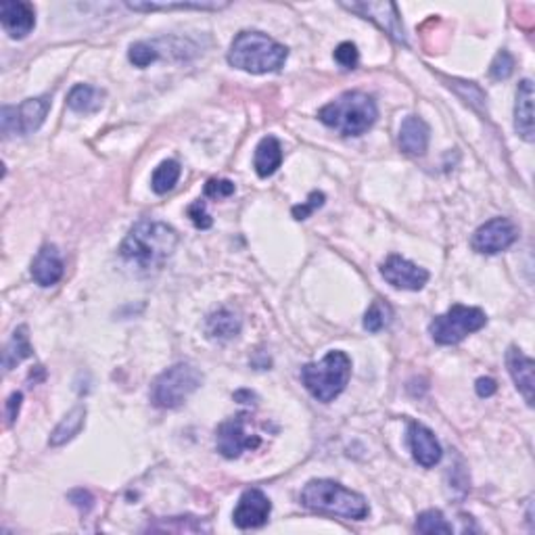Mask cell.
Wrapping results in <instances>:
<instances>
[{
    "label": "cell",
    "instance_id": "obj_29",
    "mask_svg": "<svg viewBox=\"0 0 535 535\" xmlns=\"http://www.w3.org/2000/svg\"><path fill=\"white\" fill-rule=\"evenodd\" d=\"M157 57H159V53L155 51V46L149 45V42H136V45H132L130 51H128V59L136 67L151 66L153 61H157Z\"/></svg>",
    "mask_w": 535,
    "mask_h": 535
},
{
    "label": "cell",
    "instance_id": "obj_22",
    "mask_svg": "<svg viewBox=\"0 0 535 535\" xmlns=\"http://www.w3.org/2000/svg\"><path fill=\"white\" fill-rule=\"evenodd\" d=\"M84 425H86V408L76 406L74 410L67 412L59 425L55 427V431L51 433V439H48V443H51L53 448L66 446V443L72 441L76 435H80Z\"/></svg>",
    "mask_w": 535,
    "mask_h": 535
},
{
    "label": "cell",
    "instance_id": "obj_14",
    "mask_svg": "<svg viewBox=\"0 0 535 535\" xmlns=\"http://www.w3.org/2000/svg\"><path fill=\"white\" fill-rule=\"evenodd\" d=\"M0 24L13 40H24L36 27V11L30 3L6 0L0 5Z\"/></svg>",
    "mask_w": 535,
    "mask_h": 535
},
{
    "label": "cell",
    "instance_id": "obj_6",
    "mask_svg": "<svg viewBox=\"0 0 535 535\" xmlns=\"http://www.w3.org/2000/svg\"><path fill=\"white\" fill-rule=\"evenodd\" d=\"M203 383V372L195 368L193 364L180 362L172 368L161 372L151 385V401L153 406L174 410L180 408L185 401L199 389Z\"/></svg>",
    "mask_w": 535,
    "mask_h": 535
},
{
    "label": "cell",
    "instance_id": "obj_3",
    "mask_svg": "<svg viewBox=\"0 0 535 535\" xmlns=\"http://www.w3.org/2000/svg\"><path fill=\"white\" fill-rule=\"evenodd\" d=\"M288 57L287 46L262 32H241L232 40L228 63L247 74L278 72Z\"/></svg>",
    "mask_w": 535,
    "mask_h": 535
},
{
    "label": "cell",
    "instance_id": "obj_16",
    "mask_svg": "<svg viewBox=\"0 0 535 535\" xmlns=\"http://www.w3.org/2000/svg\"><path fill=\"white\" fill-rule=\"evenodd\" d=\"M30 272L34 283L40 287L57 285L63 278V272H66V264H63L59 249L55 247V245H45V247H40L36 257H34Z\"/></svg>",
    "mask_w": 535,
    "mask_h": 535
},
{
    "label": "cell",
    "instance_id": "obj_2",
    "mask_svg": "<svg viewBox=\"0 0 535 535\" xmlns=\"http://www.w3.org/2000/svg\"><path fill=\"white\" fill-rule=\"evenodd\" d=\"M299 500L301 506H306L308 510L318 512V515L364 520L370 512L364 496L343 488L341 483L330 481V479H314V481H309L301 490Z\"/></svg>",
    "mask_w": 535,
    "mask_h": 535
},
{
    "label": "cell",
    "instance_id": "obj_7",
    "mask_svg": "<svg viewBox=\"0 0 535 535\" xmlns=\"http://www.w3.org/2000/svg\"><path fill=\"white\" fill-rule=\"evenodd\" d=\"M488 325V316L481 308H469L456 304L448 309L446 314L435 316L429 333L433 341L439 345H456L467 339L470 333H477Z\"/></svg>",
    "mask_w": 535,
    "mask_h": 535
},
{
    "label": "cell",
    "instance_id": "obj_18",
    "mask_svg": "<svg viewBox=\"0 0 535 535\" xmlns=\"http://www.w3.org/2000/svg\"><path fill=\"white\" fill-rule=\"evenodd\" d=\"M429 134H431V130H429L425 119L417 116L406 117L401 122L398 136L399 149L406 155H410V157H420V155H425L429 146Z\"/></svg>",
    "mask_w": 535,
    "mask_h": 535
},
{
    "label": "cell",
    "instance_id": "obj_13",
    "mask_svg": "<svg viewBox=\"0 0 535 535\" xmlns=\"http://www.w3.org/2000/svg\"><path fill=\"white\" fill-rule=\"evenodd\" d=\"M381 277L396 288L404 291H420L427 285L429 272L425 268L412 264L401 256H389L381 266Z\"/></svg>",
    "mask_w": 535,
    "mask_h": 535
},
{
    "label": "cell",
    "instance_id": "obj_36",
    "mask_svg": "<svg viewBox=\"0 0 535 535\" xmlns=\"http://www.w3.org/2000/svg\"><path fill=\"white\" fill-rule=\"evenodd\" d=\"M69 500H72V502L80 510H90V506H93V496H90L88 491H84V490L72 491V494H69Z\"/></svg>",
    "mask_w": 535,
    "mask_h": 535
},
{
    "label": "cell",
    "instance_id": "obj_33",
    "mask_svg": "<svg viewBox=\"0 0 535 535\" xmlns=\"http://www.w3.org/2000/svg\"><path fill=\"white\" fill-rule=\"evenodd\" d=\"M230 195H235V182L232 180L211 178L206 185V197L209 199H227Z\"/></svg>",
    "mask_w": 535,
    "mask_h": 535
},
{
    "label": "cell",
    "instance_id": "obj_19",
    "mask_svg": "<svg viewBox=\"0 0 535 535\" xmlns=\"http://www.w3.org/2000/svg\"><path fill=\"white\" fill-rule=\"evenodd\" d=\"M533 82L523 80L517 88L515 103V130L527 143H533Z\"/></svg>",
    "mask_w": 535,
    "mask_h": 535
},
{
    "label": "cell",
    "instance_id": "obj_25",
    "mask_svg": "<svg viewBox=\"0 0 535 535\" xmlns=\"http://www.w3.org/2000/svg\"><path fill=\"white\" fill-rule=\"evenodd\" d=\"M130 11L151 13V11H220L227 9L228 3H126Z\"/></svg>",
    "mask_w": 535,
    "mask_h": 535
},
{
    "label": "cell",
    "instance_id": "obj_4",
    "mask_svg": "<svg viewBox=\"0 0 535 535\" xmlns=\"http://www.w3.org/2000/svg\"><path fill=\"white\" fill-rule=\"evenodd\" d=\"M379 109L375 98L364 93H345L318 111V119L343 136H362L375 126Z\"/></svg>",
    "mask_w": 535,
    "mask_h": 535
},
{
    "label": "cell",
    "instance_id": "obj_8",
    "mask_svg": "<svg viewBox=\"0 0 535 535\" xmlns=\"http://www.w3.org/2000/svg\"><path fill=\"white\" fill-rule=\"evenodd\" d=\"M48 109H51V98L48 96L27 98L19 107H9L6 105L0 111V126H3L5 138H9L11 134L27 136V134L36 132L45 124Z\"/></svg>",
    "mask_w": 535,
    "mask_h": 535
},
{
    "label": "cell",
    "instance_id": "obj_5",
    "mask_svg": "<svg viewBox=\"0 0 535 535\" xmlns=\"http://www.w3.org/2000/svg\"><path fill=\"white\" fill-rule=\"evenodd\" d=\"M351 377V360L345 351H328L322 362L306 364L301 368V381L312 398L318 401H333L345 391Z\"/></svg>",
    "mask_w": 535,
    "mask_h": 535
},
{
    "label": "cell",
    "instance_id": "obj_11",
    "mask_svg": "<svg viewBox=\"0 0 535 535\" xmlns=\"http://www.w3.org/2000/svg\"><path fill=\"white\" fill-rule=\"evenodd\" d=\"M245 414L224 420L216 431V446L224 459H238L245 449H256L259 446L257 435H249L245 431Z\"/></svg>",
    "mask_w": 535,
    "mask_h": 535
},
{
    "label": "cell",
    "instance_id": "obj_37",
    "mask_svg": "<svg viewBox=\"0 0 535 535\" xmlns=\"http://www.w3.org/2000/svg\"><path fill=\"white\" fill-rule=\"evenodd\" d=\"M475 389H477L479 398H491L496 393L498 385H496L494 379H479L477 385H475Z\"/></svg>",
    "mask_w": 535,
    "mask_h": 535
},
{
    "label": "cell",
    "instance_id": "obj_1",
    "mask_svg": "<svg viewBox=\"0 0 535 535\" xmlns=\"http://www.w3.org/2000/svg\"><path fill=\"white\" fill-rule=\"evenodd\" d=\"M178 245V232L164 222L140 220L124 238L119 256L124 262L136 266L143 272L159 270L172 257Z\"/></svg>",
    "mask_w": 535,
    "mask_h": 535
},
{
    "label": "cell",
    "instance_id": "obj_12",
    "mask_svg": "<svg viewBox=\"0 0 535 535\" xmlns=\"http://www.w3.org/2000/svg\"><path fill=\"white\" fill-rule=\"evenodd\" d=\"M272 512V502L262 490H245L232 515V523L238 530H257L268 523Z\"/></svg>",
    "mask_w": 535,
    "mask_h": 535
},
{
    "label": "cell",
    "instance_id": "obj_27",
    "mask_svg": "<svg viewBox=\"0 0 535 535\" xmlns=\"http://www.w3.org/2000/svg\"><path fill=\"white\" fill-rule=\"evenodd\" d=\"M393 308L383 299H375L364 314V328L370 333H379L391 325Z\"/></svg>",
    "mask_w": 535,
    "mask_h": 535
},
{
    "label": "cell",
    "instance_id": "obj_28",
    "mask_svg": "<svg viewBox=\"0 0 535 535\" xmlns=\"http://www.w3.org/2000/svg\"><path fill=\"white\" fill-rule=\"evenodd\" d=\"M414 531L419 533H452L454 527L448 523L446 517L439 510H425L420 512L417 523H414Z\"/></svg>",
    "mask_w": 535,
    "mask_h": 535
},
{
    "label": "cell",
    "instance_id": "obj_34",
    "mask_svg": "<svg viewBox=\"0 0 535 535\" xmlns=\"http://www.w3.org/2000/svg\"><path fill=\"white\" fill-rule=\"evenodd\" d=\"M188 217H191L193 220V224L197 228H201V230H207V228H211V224H214V220H211V216L207 214V209H206V201H195L191 207H188Z\"/></svg>",
    "mask_w": 535,
    "mask_h": 535
},
{
    "label": "cell",
    "instance_id": "obj_23",
    "mask_svg": "<svg viewBox=\"0 0 535 535\" xmlns=\"http://www.w3.org/2000/svg\"><path fill=\"white\" fill-rule=\"evenodd\" d=\"M103 98L105 93L101 88L88 86V84H77L67 96V107L76 111V114H95V111L101 109Z\"/></svg>",
    "mask_w": 535,
    "mask_h": 535
},
{
    "label": "cell",
    "instance_id": "obj_35",
    "mask_svg": "<svg viewBox=\"0 0 535 535\" xmlns=\"http://www.w3.org/2000/svg\"><path fill=\"white\" fill-rule=\"evenodd\" d=\"M21 401H24V396H21L19 391H15L9 399H6V422H9V425H15L19 410H21Z\"/></svg>",
    "mask_w": 535,
    "mask_h": 535
},
{
    "label": "cell",
    "instance_id": "obj_15",
    "mask_svg": "<svg viewBox=\"0 0 535 535\" xmlns=\"http://www.w3.org/2000/svg\"><path fill=\"white\" fill-rule=\"evenodd\" d=\"M408 446H410L412 459L425 469L435 467L443 456L435 433L425 425H420V422H410L408 425Z\"/></svg>",
    "mask_w": 535,
    "mask_h": 535
},
{
    "label": "cell",
    "instance_id": "obj_26",
    "mask_svg": "<svg viewBox=\"0 0 535 535\" xmlns=\"http://www.w3.org/2000/svg\"><path fill=\"white\" fill-rule=\"evenodd\" d=\"M180 164L176 159H166L155 167L153 178H151V188L157 195H166L170 193L176 187V182L180 178Z\"/></svg>",
    "mask_w": 535,
    "mask_h": 535
},
{
    "label": "cell",
    "instance_id": "obj_10",
    "mask_svg": "<svg viewBox=\"0 0 535 535\" xmlns=\"http://www.w3.org/2000/svg\"><path fill=\"white\" fill-rule=\"evenodd\" d=\"M343 9H348L356 15L368 19L377 27L387 34V36L393 38L399 45H406V32L404 25H401V17L398 6L393 3H341Z\"/></svg>",
    "mask_w": 535,
    "mask_h": 535
},
{
    "label": "cell",
    "instance_id": "obj_9",
    "mask_svg": "<svg viewBox=\"0 0 535 535\" xmlns=\"http://www.w3.org/2000/svg\"><path fill=\"white\" fill-rule=\"evenodd\" d=\"M519 238L517 224L509 220V217H494V220L485 222L483 227H479L473 235V249L485 256H496L515 245Z\"/></svg>",
    "mask_w": 535,
    "mask_h": 535
},
{
    "label": "cell",
    "instance_id": "obj_21",
    "mask_svg": "<svg viewBox=\"0 0 535 535\" xmlns=\"http://www.w3.org/2000/svg\"><path fill=\"white\" fill-rule=\"evenodd\" d=\"M280 164H283V146H280L278 138L266 136L259 140V145L256 146V157H253V166H256L259 178L272 176Z\"/></svg>",
    "mask_w": 535,
    "mask_h": 535
},
{
    "label": "cell",
    "instance_id": "obj_32",
    "mask_svg": "<svg viewBox=\"0 0 535 535\" xmlns=\"http://www.w3.org/2000/svg\"><path fill=\"white\" fill-rule=\"evenodd\" d=\"M322 206H325V195L318 193V191H314L312 195L308 197L306 203H301V206L293 207V217H295V220H306V217L312 216L314 211L318 207H322Z\"/></svg>",
    "mask_w": 535,
    "mask_h": 535
},
{
    "label": "cell",
    "instance_id": "obj_24",
    "mask_svg": "<svg viewBox=\"0 0 535 535\" xmlns=\"http://www.w3.org/2000/svg\"><path fill=\"white\" fill-rule=\"evenodd\" d=\"M34 354L32 343H30V335H27V327H19L15 333H13L11 341L5 345L3 351V366L5 370L9 372L15 368L17 364L27 360Z\"/></svg>",
    "mask_w": 535,
    "mask_h": 535
},
{
    "label": "cell",
    "instance_id": "obj_20",
    "mask_svg": "<svg viewBox=\"0 0 535 535\" xmlns=\"http://www.w3.org/2000/svg\"><path fill=\"white\" fill-rule=\"evenodd\" d=\"M243 322L238 316L228 308L217 309V312L209 314L206 320V333L209 339L214 341H230L241 333Z\"/></svg>",
    "mask_w": 535,
    "mask_h": 535
},
{
    "label": "cell",
    "instance_id": "obj_17",
    "mask_svg": "<svg viewBox=\"0 0 535 535\" xmlns=\"http://www.w3.org/2000/svg\"><path fill=\"white\" fill-rule=\"evenodd\" d=\"M506 366H509V372H510L512 381H515V385H517V389L523 393L527 406H533L535 362L525 354L523 349H519L517 345H512V348L509 349V354H506Z\"/></svg>",
    "mask_w": 535,
    "mask_h": 535
},
{
    "label": "cell",
    "instance_id": "obj_31",
    "mask_svg": "<svg viewBox=\"0 0 535 535\" xmlns=\"http://www.w3.org/2000/svg\"><path fill=\"white\" fill-rule=\"evenodd\" d=\"M335 61L345 69H356L358 61H360V53H358V46L354 42H341L335 48Z\"/></svg>",
    "mask_w": 535,
    "mask_h": 535
},
{
    "label": "cell",
    "instance_id": "obj_30",
    "mask_svg": "<svg viewBox=\"0 0 535 535\" xmlns=\"http://www.w3.org/2000/svg\"><path fill=\"white\" fill-rule=\"evenodd\" d=\"M512 72H515V59H512V55L509 51H500L496 59L491 61L490 76L494 80H506V77L512 76Z\"/></svg>",
    "mask_w": 535,
    "mask_h": 535
}]
</instances>
